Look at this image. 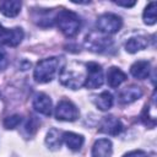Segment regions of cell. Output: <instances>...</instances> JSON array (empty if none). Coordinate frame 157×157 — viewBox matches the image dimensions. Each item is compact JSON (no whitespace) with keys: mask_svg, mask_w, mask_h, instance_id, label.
<instances>
[{"mask_svg":"<svg viewBox=\"0 0 157 157\" xmlns=\"http://www.w3.org/2000/svg\"><path fill=\"white\" fill-rule=\"evenodd\" d=\"M123 130V124L121 121L113 117V115H109V117H105L102 123H101V126H99V131L101 132H104V134H108V135H118L120 134Z\"/></svg>","mask_w":157,"mask_h":157,"instance_id":"obj_8","label":"cell"},{"mask_svg":"<svg viewBox=\"0 0 157 157\" xmlns=\"http://www.w3.org/2000/svg\"><path fill=\"white\" fill-rule=\"evenodd\" d=\"M150 70H151V65L147 60H139V61L134 63L130 67L131 75L139 80L146 78L150 75Z\"/></svg>","mask_w":157,"mask_h":157,"instance_id":"obj_13","label":"cell"},{"mask_svg":"<svg viewBox=\"0 0 157 157\" xmlns=\"http://www.w3.org/2000/svg\"><path fill=\"white\" fill-rule=\"evenodd\" d=\"M156 6H157L156 1H151L146 6V9L144 11V22L146 25L156 23Z\"/></svg>","mask_w":157,"mask_h":157,"instance_id":"obj_20","label":"cell"},{"mask_svg":"<svg viewBox=\"0 0 157 157\" xmlns=\"http://www.w3.org/2000/svg\"><path fill=\"white\" fill-rule=\"evenodd\" d=\"M126 80V75L118 67L115 66H112L109 70H108V74H107V82L108 85L112 87V88H115L118 86H120L124 81Z\"/></svg>","mask_w":157,"mask_h":157,"instance_id":"obj_15","label":"cell"},{"mask_svg":"<svg viewBox=\"0 0 157 157\" xmlns=\"http://www.w3.org/2000/svg\"><path fill=\"white\" fill-rule=\"evenodd\" d=\"M93 101H94L96 107L98 109H101V110H108L113 105V96L108 91H104L101 94L96 96Z\"/></svg>","mask_w":157,"mask_h":157,"instance_id":"obj_19","label":"cell"},{"mask_svg":"<svg viewBox=\"0 0 157 157\" xmlns=\"http://www.w3.org/2000/svg\"><path fill=\"white\" fill-rule=\"evenodd\" d=\"M5 32H6V29H5V28H4V27L0 25V38H1V37L5 34Z\"/></svg>","mask_w":157,"mask_h":157,"instance_id":"obj_26","label":"cell"},{"mask_svg":"<svg viewBox=\"0 0 157 157\" xmlns=\"http://www.w3.org/2000/svg\"><path fill=\"white\" fill-rule=\"evenodd\" d=\"M104 77H103V70L102 66L97 63H88L87 64V75L85 78V86L87 88H98L103 85Z\"/></svg>","mask_w":157,"mask_h":157,"instance_id":"obj_5","label":"cell"},{"mask_svg":"<svg viewBox=\"0 0 157 157\" xmlns=\"http://www.w3.org/2000/svg\"><path fill=\"white\" fill-rule=\"evenodd\" d=\"M63 141L72 151H78L83 145L82 135H78L75 132H63Z\"/></svg>","mask_w":157,"mask_h":157,"instance_id":"obj_16","label":"cell"},{"mask_svg":"<svg viewBox=\"0 0 157 157\" xmlns=\"http://www.w3.org/2000/svg\"><path fill=\"white\" fill-rule=\"evenodd\" d=\"M113 152L112 142L108 139H99L92 146L91 157H110Z\"/></svg>","mask_w":157,"mask_h":157,"instance_id":"obj_10","label":"cell"},{"mask_svg":"<svg viewBox=\"0 0 157 157\" xmlns=\"http://www.w3.org/2000/svg\"><path fill=\"white\" fill-rule=\"evenodd\" d=\"M22 39H23V31L16 27L12 29H6L5 34L0 38V43L10 47H16L21 43Z\"/></svg>","mask_w":157,"mask_h":157,"instance_id":"obj_11","label":"cell"},{"mask_svg":"<svg viewBox=\"0 0 157 157\" xmlns=\"http://www.w3.org/2000/svg\"><path fill=\"white\" fill-rule=\"evenodd\" d=\"M124 157H148L146 152L141 151V150H136V151H131L129 153H126Z\"/></svg>","mask_w":157,"mask_h":157,"instance_id":"obj_24","label":"cell"},{"mask_svg":"<svg viewBox=\"0 0 157 157\" xmlns=\"http://www.w3.org/2000/svg\"><path fill=\"white\" fill-rule=\"evenodd\" d=\"M21 10V1L17 0H2L0 1V12L7 17H15Z\"/></svg>","mask_w":157,"mask_h":157,"instance_id":"obj_14","label":"cell"},{"mask_svg":"<svg viewBox=\"0 0 157 157\" xmlns=\"http://www.w3.org/2000/svg\"><path fill=\"white\" fill-rule=\"evenodd\" d=\"M117 5H119V6H124V7H131V6H134L136 2L135 1H114Z\"/></svg>","mask_w":157,"mask_h":157,"instance_id":"obj_25","label":"cell"},{"mask_svg":"<svg viewBox=\"0 0 157 157\" xmlns=\"http://www.w3.org/2000/svg\"><path fill=\"white\" fill-rule=\"evenodd\" d=\"M112 44V39L107 36H103V33H91L86 38V47L92 52H104L107 50Z\"/></svg>","mask_w":157,"mask_h":157,"instance_id":"obj_7","label":"cell"},{"mask_svg":"<svg viewBox=\"0 0 157 157\" xmlns=\"http://www.w3.org/2000/svg\"><path fill=\"white\" fill-rule=\"evenodd\" d=\"M21 120H22V118H21L20 115H17V114L11 115V117H7V118L4 120V126H5L6 129H15L16 126L20 125Z\"/></svg>","mask_w":157,"mask_h":157,"instance_id":"obj_21","label":"cell"},{"mask_svg":"<svg viewBox=\"0 0 157 157\" xmlns=\"http://www.w3.org/2000/svg\"><path fill=\"white\" fill-rule=\"evenodd\" d=\"M7 65H9V58H7L6 53L0 49V70L6 69Z\"/></svg>","mask_w":157,"mask_h":157,"instance_id":"obj_22","label":"cell"},{"mask_svg":"<svg viewBox=\"0 0 157 157\" xmlns=\"http://www.w3.org/2000/svg\"><path fill=\"white\" fill-rule=\"evenodd\" d=\"M78 114L80 113H78V109L76 108V105L67 99L60 101L55 108V118L58 120L74 121L78 118Z\"/></svg>","mask_w":157,"mask_h":157,"instance_id":"obj_6","label":"cell"},{"mask_svg":"<svg viewBox=\"0 0 157 157\" xmlns=\"http://www.w3.org/2000/svg\"><path fill=\"white\" fill-rule=\"evenodd\" d=\"M34 121H37L34 117H31V118L28 119V123H27V125H26V130H27L29 134H33V132L37 130V125H38V124L34 125V124H33Z\"/></svg>","mask_w":157,"mask_h":157,"instance_id":"obj_23","label":"cell"},{"mask_svg":"<svg viewBox=\"0 0 157 157\" xmlns=\"http://www.w3.org/2000/svg\"><path fill=\"white\" fill-rule=\"evenodd\" d=\"M63 141V132L56 129H50L45 137V144L50 150H58L61 146Z\"/></svg>","mask_w":157,"mask_h":157,"instance_id":"obj_17","label":"cell"},{"mask_svg":"<svg viewBox=\"0 0 157 157\" xmlns=\"http://www.w3.org/2000/svg\"><path fill=\"white\" fill-rule=\"evenodd\" d=\"M121 18L114 13H103L97 20V28L103 34L117 33L121 27Z\"/></svg>","mask_w":157,"mask_h":157,"instance_id":"obj_4","label":"cell"},{"mask_svg":"<svg viewBox=\"0 0 157 157\" xmlns=\"http://www.w3.org/2000/svg\"><path fill=\"white\" fill-rule=\"evenodd\" d=\"M59 29L66 37H74L78 33L81 27V20L77 13L70 10H60L55 17Z\"/></svg>","mask_w":157,"mask_h":157,"instance_id":"obj_1","label":"cell"},{"mask_svg":"<svg viewBox=\"0 0 157 157\" xmlns=\"http://www.w3.org/2000/svg\"><path fill=\"white\" fill-rule=\"evenodd\" d=\"M142 96V91L137 86H130L124 88L119 93V102L121 104H130L135 101H137Z\"/></svg>","mask_w":157,"mask_h":157,"instance_id":"obj_12","label":"cell"},{"mask_svg":"<svg viewBox=\"0 0 157 157\" xmlns=\"http://www.w3.org/2000/svg\"><path fill=\"white\" fill-rule=\"evenodd\" d=\"M59 65H60V60L58 58H47L40 60L36 65V69L33 72L34 80L40 83L52 81L59 70Z\"/></svg>","mask_w":157,"mask_h":157,"instance_id":"obj_2","label":"cell"},{"mask_svg":"<svg viewBox=\"0 0 157 157\" xmlns=\"http://www.w3.org/2000/svg\"><path fill=\"white\" fill-rule=\"evenodd\" d=\"M148 44V40L145 37L137 36V37H132L130 38L126 43H125V49L129 53H136L144 48H146Z\"/></svg>","mask_w":157,"mask_h":157,"instance_id":"obj_18","label":"cell"},{"mask_svg":"<svg viewBox=\"0 0 157 157\" xmlns=\"http://www.w3.org/2000/svg\"><path fill=\"white\" fill-rule=\"evenodd\" d=\"M86 76L82 70H75V67H64L60 70L59 74V80L60 82L71 88V90H77L83 85Z\"/></svg>","mask_w":157,"mask_h":157,"instance_id":"obj_3","label":"cell"},{"mask_svg":"<svg viewBox=\"0 0 157 157\" xmlns=\"http://www.w3.org/2000/svg\"><path fill=\"white\" fill-rule=\"evenodd\" d=\"M33 108L38 113L49 117L52 114V99L45 93H38L33 98Z\"/></svg>","mask_w":157,"mask_h":157,"instance_id":"obj_9","label":"cell"}]
</instances>
